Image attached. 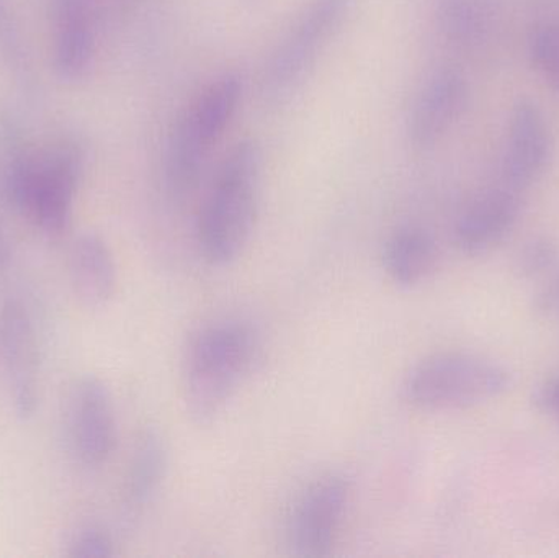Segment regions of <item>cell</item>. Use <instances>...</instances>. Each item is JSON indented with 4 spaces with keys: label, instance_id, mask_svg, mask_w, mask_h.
Returning a JSON list of instances; mask_svg holds the SVG:
<instances>
[{
    "label": "cell",
    "instance_id": "10",
    "mask_svg": "<svg viewBox=\"0 0 559 558\" xmlns=\"http://www.w3.org/2000/svg\"><path fill=\"white\" fill-rule=\"evenodd\" d=\"M525 192L498 180L475 197L455 222V245L466 256H483L498 248L518 225Z\"/></svg>",
    "mask_w": 559,
    "mask_h": 558
},
{
    "label": "cell",
    "instance_id": "15",
    "mask_svg": "<svg viewBox=\"0 0 559 558\" xmlns=\"http://www.w3.org/2000/svg\"><path fill=\"white\" fill-rule=\"evenodd\" d=\"M169 465V451L159 432L150 429L141 436L128 471L124 501L128 510L141 511L153 501Z\"/></svg>",
    "mask_w": 559,
    "mask_h": 558
},
{
    "label": "cell",
    "instance_id": "6",
    "mask_svg": "<svg viewBox=\"0 0 559 558\" xmlns=\"http://www.w3.org/2000/svg\"><path fill=\"white\" fill-rule=\"evenodd\" d=\"M355 0H306L262 68L261 94L282 104L299 91L335 33L354 9Z\"/></svg>",
    "mask_w": 559,
    "mask_h": 558
},
{
    "label": "cell",
    "instance_id": "21",
    "mask_svg": "<svg viewBox=\"0 0 559 558\" xmlns=\"http://www.w3.org/2000/svg\"><path fill=\"white\" fill-rule=\"evenodd\" d=\"M544 281L534 295L535 313L544 318H559V272H554Z\"/></svg>",
    "mask_w": 559,
    "mask_h": 558
},
{
    "label": "cell",
    "instance_id": "5",
    "mask_svg": "<svg viewBox=\"0 0 559 558\" xmlns=\"http://www.w3.org/2000/svg\"><path fill=\"white\" fill-rule=\"evenodd\" d=\"M79 174L81 156L74 146H33L13 161L7 193L26 219L45 231L59 233L71 218Z\"/></svg>",
    "mask_w": 559,
    "mask_h": 558
},
{
    "label": "cell",
    "instance_id": "20",
    "mask_svg": "<svg viewBox=\"0 0 559 558\" xmlns=\"http://www.w3.org/2000/svg\"><path fill=\"white\" fill-rule=\"evenodd\" d=\"M114 554V539L97 524L81 527L69 544V556L75 558H107Z\"/></svg>",
    "mask_w": 559,
    "mask_h": 558
},
{
    "label": "cell",
    "instance_id": "7",
    "mask_svg": "<svg viewBox=\"0 0 559 558\" xmlns=\"http://www.w3.org/2000/svg\"><path fill=\"white\" fill-rule=\"evenodd\" d=\"M350 500V484L344 475L328 474L312 482L293 507L286 539L293 556H331Z\"/></svg>",
    "mask_w": 559,
    "mask_h": 558
},
{
    "label": "cell",
    "instance_id": "23",
    "mask_svg": "<svg viewBox=\"0 0 559 558\" xmlns=\"http://www.w3.org/2000/svg\"><path fill=\"white\" fill-rule=\"evenodd\" d=\"M5 259V246H3L2 236H0V262Z\"/></svg>",
    "mask_w": 559,
    "mask_h": 558
},
{
    "label": "cell",
    "instance_id": "2",
    "mask_svg": "<svg viewBox=\"0 0 559 558\" xmlns=\"http://www.w3.org/2000/svg\"><path fill=\"white\" fill-rule=\"evenodd\" d=\"M261 354V337L245 321H222L193 337L183 376L187 413L209 426L228 408Z\"/></svg>",
    "mask_w": 559,
    "mask_h": 558
},
{
    "label": "cell",
    "instance_id": "19",
    "mask_svg": "<svg viewBox=\"0 0 559 558\" xmlns=\"http://www.w3.org/2000/svg\"><path fill=\"white\" fill-rule=\"evenodd\" d=\"M528 58L559 91V23H544L534 28L528 38Z\"/></svg>",
    "mask_w": 559,
    "mask_h": 558
},
{
    "label": "cell",
    "instance_id": "4",
    "mask_svg": "<svg viewBox=\"0 0 559 558\" xmlns=\"http://www.w3.org/2000/svg\"><path fill=\"white\" fill-rule=\"evenodd\" d=\"M511 370L469 353L426 357L404 377V402L424 412H456L498 400L512 389Z\"/></svg>",
    "mask_w": 559,
    "mask_h": 558
},
{
    "label": "cell",
    "instance_id": "1",
    "mask_svg": "<svg viewBox=\"0 0 559 558\" xmlns=\"http://www.w3.org/2000/svg\"><path fill=\"white\" fill-rule=\"evenodd\" d=\"M262 154L255 140H242L226 154L203 202L197 238L203 258L225 268L249 245L259 213Z\"/></svg>",
    "mask_w": 559,
    "mask_h": 558
},
{
    "label": "cell",
    "instance_id": "11",
    "mask_svg": "<svg viewBox=\"0 0 559 558\" xmlns=\"http://www.w3.org/2000/svg\"><path fill=\"white\" fill-rule=\"evenodd\" d=\"M69 436L75 455L87 467H100L114 452L117 422L110 392L102 380L85 377L72 392Z\"/></svg>",
    "mask_w": 559,
    "mask_h": 558
},
{
    "label": "cell",
    "instance_id": "16",
    "mask_svg": "<svg viewBox=\"0 0 559 558\" xmlns=\"http://www.w3.org/2000/svg\"><path fill=\"white\" fill-rule=\"evenodd\" d=\"M94 51V29L85 0H62L59 10V58L68 71L87 66Z\"/></svg>",
    "mask_w": 559,
    "mask_h": 558
},
{
    "label": "cell",
    "instance_id": "24",
    "mask_svg": "<svg viewBox=\"0 0 559 558\" xmlns=\"http://www.w3.org/2000/svg\"><path fill=\"white\" fill-rule=\"evenodd\" d=\"M245 3H249V5H258V3L264 2V0H242Z\"/></svg>",
    "mask_w": 559,
    "mask_h": 558
},
{
    "label": "cell",
    "instance_id": "12",
    "mask_svg": "<svg viewBox=\"0 0 559 558\" xmlns=\"http://www.w3.org/2000/svg\"><path fill=\"white\" fill-rule=\"evenodd\" d=\"M0 346L13 405L20 418H29L39 399L38 344L32 320L19 301H9L2 308Z\"/></svg>",
    "mask_w": 559,
    "mask_h": 558
},
{
    "label": "cell",
    "instance_id": "9",
    "mask_svg": "<svg viewBox=\"0 0 559 558\" xmlns=\"http://www.w3.org/2000/svg\"><path fill=\"white\" fill-rule=\"evenodd\" d=\"M468 79L455 68H440L427 78L407 117V138L416 150L439 144L468 107Z\"/></svg>",
    "mask_w": 559,
    "mask_h": 558
},
{
    "label": "cell",
    "instance_id": "22",
    "mask_svg": "<svg viewBox=\"0 0 559 558\" xmlns=\"http://www.w3.org/2000/svg\"><path fill=\"white\" fill-rule=\"evenodd\" d=\"M534 403L538 412L550 416L559 425V376L545 380L535 389Z\"/></svg>",
    "mask_w": 559,
    "mask_h": 558
},
{
    "label": "cell",
    "instance_id": "14",
    "mask_svg": "<svg viewBox=\"0 0 559 558\" xmlns=\"http://www.w3.org/2000/svg\"><path fill=\"white\" fill-rule=\"evenodd\" d=\"M71 275L75 294L84 304L100 307L114 297L117 265L104 239L82 236L71 256Z\"/></svg>",
    "mask_w": 559,
    "mask_h": 558
},
{
    "label": "cell",
    "instance_id": "17",
    "mask_svg": "<svg viewBox=\"0 0 559 558\" xmlns=\"http://www.w3.org/2000/svg\"><path fill=\"white\" fill-rule=\"evenodd\" d=\"M439 23L450 41L472 45L488 29L489 9L485 0H440Z\"/></svg>",
    "mask_w": 559,
    "mask_h": 558
},
{
    "label": "cell",
    "instance_id": "18",
    "mask_svg": "<svg viewBox=\"0 0 559 558\" xmlns=\"http://www.w3.org/2000/svg\"><path fill=\"white\" fill-rule=\"evenodd\" d=\"M515 271L522 278L538 281L559 271V248L548 236H537L525 242L515 258Z\"/></svg>",
    "mask_w": 559,
    "mask_h": 558
},
{
    "label": "cell",
    "instance_id": "8",
    "mask_svg": "<svg viewBox=\"0 0 559 558\" xmlns=\"http://www.w3.org/2000/svg\"><path fill=\"white\" fill-rule=\"evenodd\" d=\"M554 134L544 110L532 98H519L509 114L499 180L527 192L547 173Z\"/></svg>",
    "mask_w": 559,
    "mask_h": 558
},
{
    "label": "cell",
    "instance_id": "13",
    "mask_svg": "<svg viewBox=\"0 0 559 558\" xmlns=\"http://www.w3.org/2000/svg\"><path fill=\"white\" fill-rule=\"evenodd\" d=\"M437 261L436 239L420 226L396 229L384 246V271L397 287L413 288L423 284L436 271Z\"/></svg>",
    "mask_w": 559,
    "mask_h": 558
},
{
    "label": "cell",
    "instance_id": "3",
    "mask_svg": "<svg viewBox=\"0 0 559 558\" xmlns=\"http://www.w3.org/2000/svg\"><path fill=\"white\" fill-rule=\"evenodd\" d=\"M242 92L241 75L225 72L210 82L177 118L164 154V179L173 199L186 200L199 186L213 146L238 111Z\"/></svg>",
    "mask_w": 559,
    "mask_h": 558
}]
</instances>
